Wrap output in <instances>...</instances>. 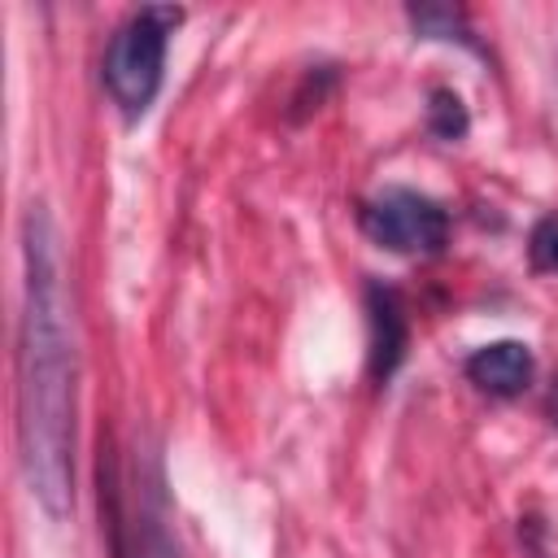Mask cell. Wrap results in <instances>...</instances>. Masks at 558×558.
I'll list each match as a JSON object with an SVG mask.
<instances>
[{
  "label": "cell",
  "mask_w": 558,
  "mask_h": 558,
  "mask_svg": "<svg viewBox=\"0 0 558 558\" xmlns=\"http://www.w3.org/2000/svg\"><path fill=\"white\" fill-rule=\"evenodd\" d=\"M13 427L17 466L31 501L48 519L74 510V414H78V353L65 296L61 235L44 205L22 218V314L13 353Z\"/></svg>",
  "instance_id": "6da1fadb"
},
{
  "label": "cell",
  "mask_w": 558,
  "mask_h": 558,
  "mask_svg": "<svg viewBox=\"0 0 558 558\" xmlns=\"http://www.w3.org/2000/svg\"><path fill=\"white\" fill-rule=\"evenodd\" d=\"M179 22H183V9L144 4L109 35V48H105V61H100V78H105L109 100L126 118H140L153 105V96L161 92L166 48H170V35H174Z\"/></svg>",
  "instance_id": "7a4b0ae2"
},
{
  "label": "cell",
  "mask_w": 558,
  "mask_h": 558,
  "mask_svg": "<svg viewBox=\"0 0 558 558\" xmlns=\"http://www.w3.org/2000/svg\"><path fill=\"white\" fill-rule=\"evenodd\" d=\"M109 527H113V558H179L174 541V510L166 497L161 458L153 445L135 449L131 480H109Z\"/></svg>",
  "instance_id": "3957f363"
},
{
  "label": "cell",
  "mask_w": 558,
  "mask_h": 558,
  "mask_svg": "<svg viewBox=\"0 0 558 558\" xmlns=\"http://www.w3.org/2000/svg\"><path fill=\"white\" fill-rule=\"evenodd\" d=\"M362 231L392 253H440L449 240V214L414 187H384L362 205Z\"/></svg>",
  "instance_id": "277c9868"
},
{
  "label": "cell",
  "mask_w": 558,
  "mask_h": 558,
  "mask_svg": "<svg viewBox=\"0 0 558 558\" xmlns=\"http://www.w3.org/2000/svg\"><path fill=\"white\" fill-rule=\"evenodd\" d=\"M536 375L532 349L519 340H493L466 357V379L488 397H519Z\"/></svg>",
  "instance_id": "5b68a950"
},
{
  "label": "cell",
  "mask_w": 558,
  "mask_h": 558,
  "mask_svg": "<svg viewBox=\"0 0 558 558\" xmlns=\"http://www.w3.org/2000/svg\"><path fill=\"white\" fill-rule=\"evenodd\" d=\"M405 353V314L397 292L371 288V371L375 379H388Z\"/></svg>",
  "instance_id": "8992f818"
},
{
  "label": "cell",
  "mask_w": 558,
  "mask_h": 558,
  "mask_svg": "<svg viewBox=\"0 0 558 558\" xmlns=\"http://www.w3.org/2000/svg\"><path fill=\"white\" fill-rule=\"evenodd\" d=\"M410 22L418 35L427 39H462L471 44V26H466V13L462 9H449V4H418L410 9Z\"/></svg>",
  "instance_id": "52a82bcc"
},
{
  "label": "cell",
  "mask_w": 558,
  "mask_h": 558,
  "mask_svg": "<svg viewBox=\"0 0 558 558\" xmlns=\"http://www.w3.org/2000/svg\"><path fill=\"white\" fill-rule=\"evenodd\" d=\"M527 253H532V266H536V270L558 275V214H545V218L532 227Z\"/></svg>",
  "instance_id": "ba28073f"
},
{
  "label": "cell",
  "mask_w": 558,
  "mask_h": 558,
  "mask_svg": "<svg viewBox=\"0 0 558 558\" xmlns=\"http://www.w3.org/2000/svg\"><path fill=\"white\" fill-rule=\"evenodd\" d=\"M432 131L440 135V140H458L462 131H466V109H462V100L453 96V92H432Z\"/></svg>",
  "instance_id": "9c48e42d"
},
{
  "label": "cell",
  "mask_w": 558,
  "mask_h": 558,
  "mask_svg": "<svg viewBox=\"0 0 558 558\" xmlns=\"http://www.w3.org/2000/svg\"><path fill=\"white\" fill-rule=\"evenodd\" d=\"M549 418L558 423V379H554V388H549Z\"/></svg>",
  "instance_id": "30bf717a"
}]
</instances>
